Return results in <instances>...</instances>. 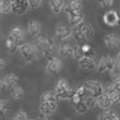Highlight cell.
<instances>
[{"label":"cell","mask_w":120,"mask_h":120,"mask_svg":"<svg viewBox=\"0 0 120 120\" xmlns=\"http://www.w3.org/2000/svg\"><path fill=\"white\" fill-rule=\"evenodd\" d=\"M37 46L38 51L42 53V56L47 60L54 57V49H56V42L51 37H38L37 38Z\"/></svg>","instance_id":"cell-1"},{"label":"cell","mask_w":120,"mask_h":120,"mask_svg":"<svg viewBox=\"0 0 120 120\" xmlns=\"http://www.w3.org/2000/svg\"><path fill=\"white\" fill-rule=\"evenodd\" d=\"M19 54L20 57L24 60V62L27 63H30L37 58V52H38V48L35 44H32V43H23L19 46Z\"/></svg>","instance_id":"cell-2"},{"label":"cell","mask_w":120,"mask_h":120,"mask_svg":"<svg viewBox=\"0 0 120 120\" xmlns=\"http://www.w3.org/2000/svg\"><path fill=\"white\" fill-rule=\"evenodd\" d=\"M116 64V60L110 56H104L100 58L99 63H97V72L100 73H106V72H111V70L114 68V66Z\"/></svg>","instance_id":"cell-3"},{"label":"cell","mask_w":120,"mask_h":120,"mask_svg":"<svg viewBox=\"0 0 120 120\" xmlns=\"http://www.w3.org/2000/svg\"><path fill=\"white\" fill-rule=\"evenodd\" d=\"M83 85L87 89V91L90 92V95H92V96L99 97L100 95H102L105 92V87L96 80H89L86 82H83Z\"/></svg>","instance_id":"cell-4"},{"label":"cell","mask_w":120,"mask_h":120,"mask_svg":"<svg viewBox=\"0 0 120 120\" xmlns=\"http://www.w3.org/2000/svg\"><path fill=\"white\" fill-rule=\"evenodd\" d=\"M64 11H66V15H67V18H68V22H70V24L72 25V27H75V25H77V24H80V23L83 22L85 15H83L82 11L72 10V9H70L67 5H66Z\"/></svg>","instance_id":"cell-5"},{"label":"cell","mask_w":120,"mask_h":120,"mask_svg":"<svg viewBox=\"0 0 120 120\" xmlns=\"http://www.w3.org/2000/svg\"><path fill=\"white\" fill-rule=\"evenodd\" d=\"M8 37L13 39L14 42H17V43L20 46V44L24 43V38H25V32L24 29L22 27H13L10 29V32H9Z\"/></svg>","instance_id":"cell-6"},{"label":"cell","mask_w":120,"mask_h":120,"mask_svg":"<svg viewBox=\"0 0 120 120\" xmlns=\"http://www.w3.org/2000/svg\"><path fill=\"white\" fill-rule=\"evenodd\" d=\"M62 70V61L57 57H52L47 61L46 72L47 73H58Z\"/></svg>","instance_id":"cell-7"},{"label":"cell","mask_w":120,"mask_h":120,"mask_svg":"<svg viewBox=\"0 0 120 120\" xmlns=\"http://www.w3.org/2000/svg\"><path fill=\"white\" fill-rule=\"evenodd\" d=\"M29 8H30V5H29L28 0H15V1H13V13L17 15L25 14L29 10Z\"/></svg>","instance_id":"cell-8"},{"label":"cell","mask_w":120,"mask_h":120,"mask_svg":"<svg viewBox=\"0 0 120 120\" xmlns=\"http://www.w3.org/2000/svg\"><path fill=\"white\" fill-rule=\"evenodd\" d=\"M72 37V29L67 28L63 24H58L56 27V38L58 41H67Z\"/></svg>","instance_id":"cell-9"},{"label":"cell","mask_w":120,"mask_h":120,"mask_svg":"<svg viewBox=\"0 0 120 120\" xmlns=\"http://www.w3.org/2000/svg\"><path fill=\"white\" fill-rule=\"evenodd\" d=\"M104 22L105 24L110 25V27H115V25L120 24V14L115 10H109L104 14Z\"/></svg>","instance_id":"cell-10"},{"label":"cell","mask_w":120,"mask_h":120,"mask_svg":"<svg viewBox=\"0 0 120 120\" xmlns=\"http://www.w3.org/2000/svg\"><path fill=\"white\" fill-rule=\"evenodd\" d=\"M79 67L81 70H85V71H91L96 67V62H95V58L94 57H87L83 56L82 58H80L79 61Z\"/></svg>","instance_id":"cell-11"},{"label":"cell","mask_w":120,"mask_h":120,"mask_svg":"<svg viewBox=\"0 0 120 120\" xmlns=\"http://www.w3.org/2000/svg\"><path fill=\"white\" fill-rule=\"evenodd\" d=\"M57 108H58L57 101L41 102V105H39V111H41V114H44V115H51V114H53V112L56 111Z\"/></svg>","instance_id":"cell-12"},{"label":"cell","mask_w":120,"mask_h":120,"mask_svg":"<svg viewBox=\"0 0 120 120\" xmlns=\"http://www.w3.org/2000/svg\"><path fill=\"white\" fill-rule=\"evenodd\" d=\"M18 80L19 77L15 73H8L1 79V89L4 90L5 87H13L15 85H18Z\"/></svg>","instance_id":"cell-13"},{"label":"cell","mask_w":120,"mask_h":120,"mask_svg":"<svg viewBox=\"0 0 120 120\" xmlns=\"http://www.w3.org/2000/svg\"><path fill=\"white\" fill-rule=\"evenodd\" d=\"M104 44L108 48H116L118 46H120V37L118 34H106L104 37Z\"/></svg>","instance_id":"cell-14"},{"label":"cell","mask_w":120,"mask_h":120,"mask_svg":"<svg viewBox=\"0 0 120 120\" xmlns=\"http://www.w3.org/2000/svg\"><path fill=\"white\" fill-rule=\"evenodd\" d=\"M73 47L72 44L70 43V42L67 41H62L60 43V46H58V52H60L61 56L63 57H72V53H73Z\"/></svg>","instance_id":"cell-15"},{"label":"cell","mask_w":120,"mask_h":120,"mask_svg":"<svg viewBox=\"0 0 120 120\" xmlns=\"http://www.w3.org/2000/svg\"><path fill=\"white\" fill-rule=\"evenodd\" d=\"M112 104L114 102H112L111 96H110L109 94L104 92L102 95H100L99 97H97V106H100V108L104 109V110H109L110 108H111Z\"/></svg>","instance_id":"cell-16"},{"label":"cell","mask_w":120,"mask_h":120,"mask_svg":"<svg viewBox=\"0 0 120 120\" xmlns=\"http://www.w3.org/2000/svg\"><path fill=\"white\" fill-rule=\"evenodd\" d=\"M27 30H28V34L30 35V37H38V35L41 34V30H42V27L39 24V22L37 20H30L27 25Z\"/></svg>","instance_id":"cell-17"},{"label":"cell","mask_w":120,"mask_h":120,"mask_svg":"<svg viewBox=\"0 0 120 120\" xmlns=\"http://www.w3.org/2000/svg\"><path fill=\"white\" fill-rule=\"evenodd\" d=\"M49 8L53 14H60L61 11H63L66 9V4L64 0H51L49 1Z\"/></svg>","instance_id":"cell-18"},{"label":"cell","mask_w":120,"mask_h":120,"mask_svg":"<svg viewBox=\"0 0 120 120\" xmlns=\"http://www.w3.org/2000/svg\"><path fill=\"white\" fill-rule=\"evenodd\" d=\"M70 89H71V87H70V85H68V82H67L66 79L57 80L56 85H54V91H56L57 96L61 95V94H63V92H66V91H68Z\"/></svg>","instance_id":"cell-19"},{"label":"cell","mask_w":120,"mask_h":120,"mask_svg":"<svg viewBox=\"0 0 120 120\" xmlns=\"http://www.w3.org/2000/svg\"><path fill=\"white\" fill-rule=\"evenodd\" d=\"M72 37H73V39L76 41L77 43H81V44L86 43V42L89 41V38L83 34V32L80 30L77 27H72Z\"/></svg>","instance_id":"cell-20"},{"label":"cell","mask_w":120,"mask_h":120,"mask_svg":"<svg viewBox=\"0 0 120 120\" xmlns=\"http://www.w3.org/2000/svg\"><path fill=\"white\" fill-rule=\"evenodd\" d=\"M75 27H77L80 29V30H82L83 32V34L86 35L87 38H92L94 37V28H92V25L91 24H89V23H85V22H82V23H80V24H77V25H75Z\"/></svg>","instance_id":"cell-21"},{"label":"cell","mask_w":120,"mask_h":120,"mask_svg":"<svg viewBox=\"0 0 120 120\" xmlns=\"http://www.w3.org/2000/svg\"><path fill=\"white\" fill-rule=\"evenodd\" d=\"M24 95H25V91H24V89H23L22 86L15 85V86L10 87V96H11L14 100H20V99H23Z\"/></svg>","instance_id":"cell-22"},{"label":"cell","mask_w":120,"mask_h":120,"mask_svg":"<svg viewBox=\"0 0 120 120\" xmlns=\"http://www.w3.org/2000/svg\"><path fill=\"white\" fill-rule=\"evenodd\" d=\"M58 96L54 90H49V91H44L41 96V102H48V101H57Z\"/></svg>","instance_id":"cell-23"},{"label":"cell","mask_w":120,"mask_h":120,"mask_svg":"<svg viewBox=\"0 0 120 120\" xmlns=\"http://www.w3.org/2000/svg\"><path fill=\"white\" fill-rule=\"evenodd\" d=\"M99 120H120V116L114 110H106L105 112L99 115Z\"/></svg>","instance_id":"cell-24"},{"label":"cell","mask_w":120,"mask_h":120,"mask_svg":"<svg viewBox=\"0 0 120 120\" xmlns=\"http://www.w3.org/2000/svg\"><path fill=\"white\" fill-rule=\"evenodd\" d=\"M0 11H1V14H8V13L13 11L11 0H1L0 1Z\"/></svg>","instance_id":"cell-25"},{"label":"cell","mask_w":120,"mask_h":120,"mask_svg":"<svg viewBox=\"0 0 120 120\" xmlns=\"http://www.w3.org/2000/svg\"><path fill=\"white\" fill-rule=\"evenodd\" d=\"M5 47L6 49H8L10 53H14V52H17L19 49V44L17 43V42H14L13 39H10V38H6V42H5Z\"/></svg>","instance_id":"cell-26"},{"label":"cell","mask_w":120,"mask_h":120,"mask_svg":"<svg viewBox=\"0 0 120 120\" xmlns=\"http://www.w3.org/2000/svg\"><path fill=\"white\" fill-rule=\"evenodd\" d=\"M75 110H76L77 114L83 115V114H86V112H87V110H89V106L86 105L85 101H80V102L75 104Z\"/></svg>","instance_id":"cell-27"},{"label":"cell","mask_w":120,"mask_h":120,"mask_svg":"<svg viewBox=\"0 0 120 120\" xmlns=\"http://www.w3.org/2000/svg\"><path fill=\"white\" fill-rule=\"evenodd\" d=\"M0 110H1V112L4 115H9L11 111V105L10 102L8 101V100H4L3 99L1 101H0Z\"/></svg>","instance_id":"cell-28"},{"label":"cell","mask_w":120,"mask_h":120,"mask_svg":"<svg viewBox=\"0 0 120 120\" xmlns=\"http://www.w3.org/2000/svg\"><path fill=\"white\" fill-rule=\"evenodd\" d=\"M83 56H85V52H83V49H82V46H75L73 47V53H72V57L75 58V60H77L79 61L80 58H82Z\"/></svg>","instance_id":"cell-29"},{"label":"cell","mask_w":120,"mask_h":120,"mask_svg":"<svg viewBox=\"0 0 120 120\" xmlns=\"http://www.w3.org/2000/svg\"><path fill=\"white\" fill-rule=\"evenodd\" d=\"M67 6H68L70 9H72V10L81 11V9H82V0H70V3Z\"/></svg>","instance_id":"cell-30"},{"label":"cell","mask_w":120,"mask_h":120,"mask_svg":"<svg viewBox=\"0 0 120 120\" xmlns=\"http://www.w3.org/2000/svg\"><path fill=\"white\" fill-rule=\"evenodd\" d=\"M83 101L86 102V105L89 106V109H92V108H95V106H97V97L96 96L90 95V96L85 97V99H83Z\"/></svg>","instance_id":"cell-31"},{"label":"cell","mask_w":120,"mask_h":120,"mask_svg":"<svg viewBox=\"0 0 120 120\" xmlns=\"http://www.w3.org/2000/svg\"><path fill=\"white\" fill-rule=\"evenodd\" d=\"M110 75H111V77L114 80H118L120 79V63L116 62V64L114 66V68L111 70V72H110Z\"/></svg>","instance_id":"cell-32"},{"label":"cell","mask_w":120,"mask_h":120,"mask_svg":"<svg viewBox=\"0 0 120 120\" xmlns=\"http://www.w3.org/2000/svg\"><path fill=\"white\" fill-rule=\"evenodd\" d=\"M13 120H28L27 112L23 111V110H20V111L17 112V114H14V116H13Z\"/></svg>","instance_id":"cell-33"},{"label":"cell","mask_w":120,"mask_h":120,"mask_svg":"<svg viewBox=\"0 0 120 120\" xmlns=\"http://www.w3.org/2000/svg\"><path fill=\"white\" fill-rule=\"evenodd\" d=\"M112 4H114V0H99V5L104 9L110 8Z\"/></svg>","instance_id":"cell-34"},{"label":"cell","mask_w":120,"mask_h":120,"mask_svg":"<svg viewBox=\"0 0 120 120\" xmlns=\"http://www.w3.org/2000/svg\"><path fill=\"white\" fill-rule=\"evenodd\" d=\"M28 1H29V5H30L32 9L39 8L41 4H42V0H28Z\"/></svg>","instance_id":"cell-35"},{"label":"cell","mask_w":120,"mask_h":120,"mask_svg":"<svg viewBox=\"0 0 120 120\" xmlns=\"http://www.w3.org/2000/svg\"><path fill=\"white\" fill-rule=\"evenodd\" d=\"M112 89H114V91H120V79L118 80H114V82L111 83Z\"/></svg>","instance_id":"cell-36"},{"label":"cell","mask_w":120,"mask_h":120,"mask_svg":"<svg viewBox=\"0 0 120 120\" xmlns=\"http://www.w3.org/2000/svg\"><path fill=\"white\" fill-rule=\"evenodd\" d=\"M37 120H49V118H48V115H44V114H41L37 118Z\"/></svg>","instance_id":"cell-37"},{"label":"cell","mask_w":120,"mask_h":120,"mask_svg":"<svg viewBox=\"0 0 120 120\" xmlns=\"http://www.w3.org/2000/svg\"><path fill=\"white\" fill-rule=\"evenodd\" d=\"M0 62H1V63H0V68L4 70L5 68V60H4V58H1V60H0Z\"/></svg>","instance_id":"cell-38"},{"label":"cell","mask_w":120,"mask_h":120,"mask_svg":"<svg viewBox=\"0 0 120 120\" xmlns=\"http://www.w3.org/2000/svg\"><path fill=\"white\" fill-rule=\"evenodd\" d=\"M115 60H116V62H118V63H120V52H118V54H116Z\"/></svg>","instance_id":"cell-39"},{"label":"cell","mask_w":120,"mask_h":120,"mask_svg":"<svg viewBox=\"0 0 120 120\" xmlns=\"http://www.w3.org/2000/svg\"><path fill=\"white\" fill-rule=\"evenodd\" d=\"M28 120H37V119H28Z\"/></svg>","instance_id":"cell-40"},{"label":"cell","mask_w":120,"mask_h":120,"mask_svg":"<svg viewBox=\"0 0 120 120\" xmlns=\"http://www.w3.org/2000/svg\"><path fill=\"white\" fill-rule=\"evenodd\" d=\"M11 1H15V0H11Z\"/></svg>","instance_id":"cell-41"},{"label":"cell","mask_w":120,"mask_h":120,"mask_svg":"<svg viewBox=\"0 0 120 120\" xmlns=\"http://www.w3.org/2000/svg\"><path fill=\"white\" fill-rule=\"evenodd\" d=\"M66 120H70V119H66Z\"/></svg>","instance_id":"cell-42"}]
</instances>
